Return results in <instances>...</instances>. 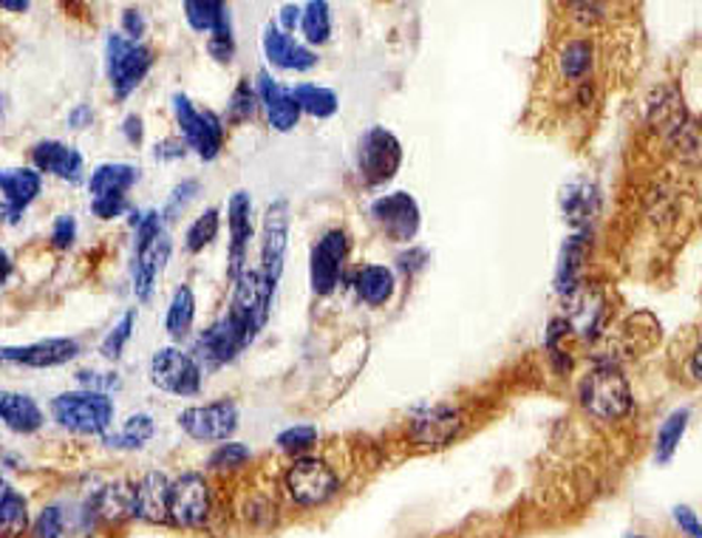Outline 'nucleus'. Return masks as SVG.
I'll use <instances>...</instances> for the list:
<instances>
[{
	"label": "nucleus",
	"instance_id": "obj_1",
	"mask_svg": "<svg viewBox=\"0 0 702 538\" xmlns=\"http://www.w3.org/2000/svg\"><path fill=\"white\" fill-rule=\"evenodd\" d=\"M133 295L136 301L147 304L153 298L159 275L165 273V264L171 258V235L162 227L159 213H136L133 215Z\"/></svg>",
	"mask_w": 702,
	"mask_h": 538
},
{
	"label": "nucleus",
	"instance_id": "obj_2",
	"mask_svg": "<svg viewBox=\"0 0 702 538\" xmlns=\"http://www.w3.org/2000/svg\"><path fill=\"white\" fill-rule=\"evenodd\" d=\"M581 406L596 419L614 423L632 412V386L614 363H598L581 380Z\"/></svg>",
	"mask_w": 702,
	"mask_h": 538
},
{
	"label": "nucleus",
	"instance_id": "obj_3",
	"mask_svg": "<svg viewBox=\"0 0 702 538\" xmlns=\"http://www.w3.org/2000/svg\"><path fill=\"white\" fill-rule=\"evenodd\" d=\"M114 399L96 392H65L51 399V417L80 437H105L114 423Z\"/></svg>",
	"mask_w": 702,
	"mask_h": 538
},
{
	"label": "nucleus",
	"instance_id": "obj_4",
	"mask_svg": "<svg viewBox=\"0 0 702 538\" xmlns=\"http://www.w3.org/2000/svg\"><path fill=\"white\" fill-rule=\"evenodd\" d=\"M233 284L235 290L233 301H230L227 317L247 335V341L253 343L255 337H258V332L266 326V321H269L275 284H269L261 270H244Z\"/></svg>",
	"mask_w": 702,
	"mask_h": 538
},
{
	"label": "nucleus",
	"instance_id": "obj_5",
	"mask_svg": "<svg viewBox=\"0 0 702 538\" xmlns=\"http://www.w3.org/2000/svg\"><path fill=\"white\" fill-rule=\"evenodd\" d=\"M105 65L111 91L116 100H128L133 91L140 89L153 65V51L142 43H133L125 34H108L105 43Z\"/></svg>",
	"mask_w": 702,
	"mask_h": 538
},
{
	"label": "nucleus",
	"instance_id": "obj_6",
	"mask_svg": "<svg viewBox=\"0 0 702 538\" xmlns=\"http://www.w3.org/2000/svg\"><path fill=\"white\" fill-rule=\"evenodd\" d=\"M649 122L663 133L671 145L680 148V156L696 162L700 140H696V122L685 111L683 97L674 89H660L649 102Z\"/></svg>",
	"mask_w": 702,
	"mask_h": 538
},
{
	"label": "nucleus",
	"instance_id": "obj_7",
	"mask_svg": "<svg viewBox=\"0 0 702 538\" xmlns=\"http://www.w3.org/2000/svg\"><path fill=\"white\" fill-rule=\"evenodd\" d=\"M403 168V145L388 128L374 125L360 136L357 145V171L368 187L386 184Z\"/></svg>",
	"mask_w": 702,
	"mask_h": 538
},
{
	"label": "nucleus",
	"instance_id": "obj_8",
	"mask_svg": "<svg viewBox=\"0 0 702 538\" xmlns=\"http://www.w3.org/2000/svg\"><path fill=\"white\" fill-rule=\"evenodd\" d=\"M140 182V168L128 162H105L89 179L91 213L102 222L116 219L128 210V191Z\"/></svg>",
	"mask_w": 702,
	"mask_h": 538
},
{
	"label": "nucleus",
	"instance_id": "obj_9",
	"mask_svg": "<svg viewBox=\"0 0 702 538\" xmlns=\"http://www.w3.org/2000/svg\"><path fill=\"white\" fill-rule=\"evenodd\" d=\"M173 114H176L179 128L184 133V145L193 148L199 153V159L204 162H213L224 148V122L215 111L207 108H196L191 102V97L173 94Z\"/></svg>",
	"mask_w": 702,
	"mask_h": 538
},
{
	"label": "nucleus",
	"instance_id": "obj_10",
	"mask_svg": "<svg viewBox=\"0 0 702 538\" xmlns=\"http://www.w3.org/2000/svg\"><path fill=\"white\" fill-rule=\"evenodd\" d=\"M151 380L176 397H196L202 392V366L193 355L176 346H162L151 357Z\"/></svg>",
	"mask_w": 702,
	"mask_h": 538
},
{
	"label": "nucleus",
	"instance_id": "obj_11",
	"mask_svg": "<svg viewBox=\"0 0 702 538\" xmlns=\"http://www.w3.org/2000/svg\"><path fill=\"white\" fill-rule=\"evenodd\" d=\"M179 425L196 443H230L238 430V406L233 399H215L207 406L184 408L179 414Z\"/></svg>",
	"mask_w": 702,
	"mask_h": 538
},
{
	"label": "nucleus",
	"instance_id": "obj_12",
	"mask_svg": "<svg viewBox=\"0 0 702 538\" xmlns=\"http://www.w3.org/2000/svg\"><path fill=\"white\" fill-rule=\"evenodd\" d=\"M368 213H372L374 224H377L388 238L397 241V244H411V241L417 238L423 213H419V204L411 193L394 191L386 193V196H377L372 202V207H368Z\"/></svg>",
	"mask_w": 702,
	"mask_h": 538
},
{
	"label": "nucleus",
	"instance_id": "obj_13",
	"mask_svg": "<svg viewBox=\"0 0 702 538\" xmlns=\"http://www.w3.org/2000/svg\"><path fill=\"white\" fill-rule=\"evenodd\" d=\"M289 202L275 199L264 213V227H261V273L269 284L278 286L284 275L286 247H289Z\"/></svg>",
	"mask_w": 702,
	"mask_h": 538
},
{
	"label": "nucleus",
	"instance_id": "obj_14",
	"mask_svg": "<svg viewBox=\"0 0 702 538\" xmlns=\"http://www.w3.org/2000/svg\"><path fill=\"white\" fill-rule=\"evenodd\" d=\"M286 490L304 507L323 505L335 496L337 474L317 456H301L286 474Z\"/></svg>",
	"mask_w": 702,
	"mask_h": 538
},
{
	"label": "nucleus",
	"instance_id": "obj_15",
	"mask_svg": "<svg viewBox=\"0 0 702 538\" xmlns=\"http://www.w3.org/2000/svg\"><path fill=\"white\" fill-rule=\"evenodd\" d=\"M348 258V235L343 230L323 233L309 255V281L315 295H332L340 284L343 264Z\"/></svg>",
	"mask_w": 702,
	"mask_h": 538
},
{
	"label": "nucleus",
	"instance_id": "obj_16",
	"mask_svg": "<svg viewBox=\"0 0 702 538\" xmlns=\"http://www.w3.org/2000/svg\"><path fill=\"white\" fill-rule=\"evenodd\" d=\"M210 485L202 474H184L171 481V521L179 527H202L210 516Z\"/></svg>",
	"mask_w": 702,
	"mask_h": 538
},
{
	"label": "nucleus",
	"instance_id": "obj_17",
	"mask_svg": "<svg viewBox=\"0 0 702 538\" xmlns=\"http://www.w3.org/2000/svg\"><path fill=\"white\" fill-rule=\"evenodd\" d=\"M80 355V343L74 337H45L29 346H0V363L26 368L65 366Z\"/></svg>",
	"mask_w": 702,
	"mask_h": 538
},
{
	"label": "nucleus",
	"instance_id": "obj_18",
	"mask_svg": "<svg viewBox=\"0 0 702 538\" xmlns=\"http://www.w3.org/2000/svg\"><path fill=\"white\" fill-rule=\"evenodd\" d=\"M250 346L247 335L230 321L227 315L222 321H215L210 329L202 332V337L196 341V355H199V366L207 368H222L227 363H233L235 357Z\"/></svg>",
	"mask_w": 702,
	"mask_h": 538
},
{
	"label": "nucleus",
	"instance_id": "obj_19",
	"mask_svg": "<svg viewBox=\"0 0 702 538\" xmlns=\"http://www.w3.org/2000/svg\"><path fill=\"white\" fill-rule=\"evenodd\" d=\"M230 224V278H238L247 270V244L253 238V199L247 191H235L227 202Z\"/></svg>",
	"mask_w": 702,
	"mask_h": 538
},
{
	"label": "nucleus",
	"instance_id": "obj_20",
	"mask_svg": "<svg viewBox=\"0 0 702 538\" xmlns=\"http://www.w3.org/2000/svg\"><path fill=\"white\" fill-rule=\"evenodd\" d=\"M462 412L454 406H430L423 414L414 417L411 434L419 445H428V448H442L450 439H456V434L462 430Z\"/></svg>",
	"mask_w": 702,
	"mask_h": 538
},
{
	"label": "nucleus",
	"instance_id": "obj_21",
	"mask_svg": "<svg viewBox=\"0 0 702 538\" xmlns=\"http://www.w3.org/2000/svg\"><path fill=\"white\" fill-rule=\"evenodd\" d=\"M255 94H258L261 105H264L266 111V120H269V125H273L275 131L286 133L298 125L301 108L298 102H295V97H292V89H284L278 80H273L266 71H261L258 91H255Z\"/></svg>",
	"mask_w": 702,
	"mask_h": 538
},
{
	"label": "nucleus",
	"instance_id": "obj_22",
	"mask_svg": "<svg viewBox=\"0 0 702 538\" xmlns=\"http://www.w3.org/2000/svg\"><path fill=\"white\" fill-rule=\"evenodd\" d=\"M264 54L275 69L284 71H309L317 63V54L309 45L298 43V40L281 32L278 26L273 23L264 29Z\"/></svg>",
	"mask_w": 702,
	"mask_h": 538
},
{
	"label": "nucleus",
	"instance_id": "obj_23",
	"mask_svg": "<svg viewBox=\"0 0 702 538\" xmlns=\"http://www.w3.org/2000/svg\"><path fill=\"white\" fill-rule=\"evenodd\" d=\"M32 162L40 173H51V176L65 179V182H80L83 179V153L65 145V142H38L32 148Z\"/></svg>",
	"mask_w": 702,
	"mask_h": 538
},
{
	"label": "nucleus",
	"instance_id": "obj_24",
	"mask_svg": "<svg viewBox=\"0 0 702 538\" xmlns=\"http://www.w3.org/2000/svg\"><path fill=\"white\" fill-rule=\"evenodd\" d=\"M151 525H165L171 521V479L159 470H151L145 479L136 485V514Z\"/></svg>",
	"mask_w": 702,
	"mask_h": 538
},
{
	"label": "nucleus",
	"instance_id": "obj_25",
	"mask_svg": "<svg viewBox=\"0 0 702 538\" xmlns=\"http://www.w3.org/2000/svg\"><path fill=\"white\" fill-rule=\"evenodd\" d=\"M40 187H43V179L32 168L0 171V193L7 199V213L12 215V222H18V215L40 196Z\"/></svg>",
	"mask_w": 702,
	"mask_h": 538
},
{
	"label": "nucleus",
	"instance_id": "obj_26",
	"mask_svg": "<svg viewBox=\"0 0 702 538\" xmlns=\"http://www.w3.org/2000/svg\"><path fill=\"white\" fill-rule=\"evenodd\" d=\"M0 423L14 434H34L43 428V412L29 394L0 392Z\"/></svg>",
	"mask_w": 702,
	"mask_h": 538
},
{
	"label": "nucleus",
	"instance_id": "obj_27",
	"mask_svg": "<svg viewBox=\"0 0 702 538\" xmlns=\"http://www.w3.org/2000/svg\"><path fill=\"white\" fill-rule=\"evenodd\" d=\"M561 207L572 227H578V233H587L589 222L596 219L598 207H601L598 187L589 182H570L561 191Z\"/></svg>",
	"mask_w": 702,
	"mask_h": 538
},
{
	"label": "nucleus",
	"instance_id": "obj_28",
	"mask_svg": "<svg viewBox=\"0 0 702 538\" xmlns=\"http://www.w3.org/2000/svg\"><path fill=\"white\" fill-rule=\"evenodd\" d=\"M583 261H587V233H572L563 241L561 258L556 266V290L561 295H576L583 275Z\"/></svg>",
	"mask_w": 702,
	"mask_h": 538
},
{
	"label": "nucleus",
	"instance_id": "obj_29",
	"mask_svg": "<svg viewBox=\"0 0 702 538\" xmlns=\"http://www.w3.org/2000/svg\"><path fill=\"white\" fill-rule=\"evenodd\" d=\"M394 286H397L394 273L383 264L363 266L355 278L357 298H360L363 304H368V306H386L388 301L394 298Z\"/></svg>",
	"mask_w": 702,
	"mask_h": 538
},
{
	"label": "nucleus",
	"instance_id": "obj_30",
	"mask_svg": "<svg viewBox=\"0 0 702 538\" xmlns=\"http://www.w3.org/2000/svg\"><path fill=\"white\" fill-rule=\"evenodd\" d=\"M94 514L105 521L131 519L136 514V485L131 481H114L94 499Z\"/></svg>",
	"mask_w": 702,
	"mask_h": 538
},
{
	"label": "nucleus",
	"instance_id": "obj_31",
	"mask_svg": "<svg viewBox=\"0 0 702 538\" xmlns=\"http://www.w3.org/2000/svg\"><path fill=\"white\" fill-rule=\"evenodd\" d=\"M184 18H187V23H191L196 32L215 34L233 29V26H230V9L222 0H187V3H184Z\"/></svg>",
	"mask_w": 702,
	"mask_h": 538
},
{
	"label": "nucleus",
	"instance_id": "obj_32",
	"mask_svg": "<svg viewBox=\"0 0 702 538\" xmlns=\"http://www.w3.org/2000/svg\"><path fill=\"white\" fill-rule=\"evenodd\" d=\"M689 406L674 408V412L663 419V425H660L658 430V445H654V459H658V465H669L671 459H674V454H678L680 443H683L685 437V430H689Z\"/></svg>",
	"mask_w": 702,
	"mask_h": 538
},
{
	"label": "nucleus",
	"instance_id": "obj_33",
	"mask_svg": "<svg viewBox=\"0 0 702 538\" xmlns=\"http://www.w3.org/2000/svg\"><path fill=\"white\" fill-rule=\"evenodd\" d=\"M193 321H196V295L187 284L179 286L173 292L171 306H167V315H165V329L173 341H184V337L191 335L193 329Z\"/></svg>",
	"mask_w": 702,
	"mask_h": 538
},
{
	"label": "nucleus",
	"instance_id": "obj_34",
	"mask_svg": "<svg viewBox=\"0 0 702 538\" xmlns=\"http://www.w3.org/2000/svg\"><path fill=\"white\" fill-rule=\"evenodd\" d=\"M292 97L298 102L301 114H309L315 120H329V116L337 114V108H340L337 94L332 89H326V85L301 83L292 89Z\"/></svg>",
	"mask_w": 702,
	"mask_h": 538
},
{
	"label": "nucleus",
	"instance_id": "obj_35",
	"mask_svg": "<svg viewBox=\"0 0 702 538\" xmlns=\"http://www.w3.org/2000/svg\"><path fill=\"white\" fill-rule=\"evenodd\" d=\"M153 419L147 414H131V417L122 423V428L116 434H105L102 443L108 448H120V450H140L147 439L153 437Z\"/></svg>",
	"mask_w": 702,
	"mask_h": 538
},
{
	"label": "nucleus",
	"instance_id": "obj_36",
	"mask_svg": "<svg viewBox=\"0 0 702 538\" xmlns=\"http://www.w3.org/2000/svg\"><path fill=\"white\" fill-rule=\"evenodd\" d=\"M301 29H304L306 43L323 45L332 38V9L326 0H312L301 12Z\"/></svg>",
	"mask_w": 702,
	"mask_h": 538
},
{
	"label": "nucleus",
	"instance_id": "obj_37",
	"mask_svg": "<svg viewBox=\"0 0 702 538\" xmlns=\"http://www.w3.org/2000/svg\"><path fill=\"white\" fill-rule=\"evenodd\" d=\"M603 317V298L598 292H581L572 298V326L583 337H596Z\"/></svg>",
	"mask_w": 702,
	"mask_h": 538
},
{
	"label": "nucleus",
	"instance_id": "obj_38",
	"mask_svg": "<svg viewBox=\"0 0 702 538\" xmlns=\"http://www.w3.org/2000/svg\"><path fill=\"white\" fill-rule=\"evenodd\" d=\"M218 224H222L218 210L215 207L204 210L196 222L191 224L187 235H184V247H187V253H202L204 247H210V244L215 241V235H218Z\"/></svg>",
	"mask_w": 702,
	"mask_h": 538
},
{
	"label": "nucleus",
	"instance_id": "obj_39",
	"mask_svg": "<svg viewBox=\"0 0 702 538\" xmlns=\"http://www.w3.org/2000/svg\"><path fill=\"white\" fill-rule=\"evenodd\" d=\"M29 527V505H26L23 496L12 488V494L7 496L3 507H0V536L14 538Z\"/></svg>",
	"mask_w": 702,
	"mask_h": 538
},
{
	"label": "nucleus",
	"instance_id": "obj_40",
	"mask_svg": "<svg viewBox=\"0 0 702 538\" xmlns=\"http://www.w3.org/2000/svg\"><path fill=\"white\" fill-rule=\"evenodd\" d=\"M592 69V43L589 40H572L561 51V74L567 80H581Z\"/></svg>",
	"mask_w": 702,
	"mask_h": 538
},
{
	"label": "nucleus",
	"instance_id": "obj_41",
	"mask_svg": "<svg viewBox=\"0 0 702 538\" xmlns=\"http://www.w3.org/2000/svg\"><path fill=\"white\" fill-rule=\"evenodd\" d=\"M133 326H136V309H128L125 315L120 317V323H116L114 329L102 337L100 355L105 357V361H120L122 352H125V346H128V341H131V335H133Z\"/></svg>",
	"mask_w": 702,
	"mask_h": 538
},
{
	"label": "nucleus",
	"instance_id": "obj_42",
	"mask_svg": "<svg viewBox=\"0 0 702 538\" xmlns=\"http://www.w3.org/2000/svg\"><path fill=\"white\" fill-rule=\"evenodd\" d=\"M255 102H258V94L253 91V85L247 80H241L238 89L233 91L227 102V122L230 125H238V122L253 120L255 114Z\"/></svg>",
	"mask_w": 702,
	"mask_h": 538
},
{
	"label": "nucleus",
	"instance_id": "obj_43",
	"mask_svg": "<svg viewBox=\"0 0 702 538\" xmlns=\"http://www.w3.org/2000/svg\"><path fill=\"white\" fill-rule=\"evenodd\" d=\"M317 428L315 425H292V428L281 430L278 445L286 454H306L315 445Z\"/></svg>",
	"mask_w": 702,
	"mask_h": 538
},
{
	"label": "nucleus",
	"instance_id": "obj_44",
	"mask_svg": "<svg viewBox=\"0 0 702 538\" xmlns=\"http://www.w3.org/2000/svg\"><path fill=\"white\" fill-rule=\"evenodd\" d=\"M250 448L247 445H241V443H224L218 445V448L210 454L207 465L215 470H233V468H241V465L247 463L250 459Z\"/></svg>",
	"mask_w": 702,
	"mask_h": 538
},
{
	"label": "nucleus",
	"instance_id": "obj_45",
	"mask_svg": "<svg viewBox=\"0 0 702 538\" xmlns=\"http://www.w3.org/2000/svg\"><path fill=\"white\" fill-rule=\"evenodd\" d=\"M199 191H202V184H199L196 179H184L182 184H176L171 193V199H167L165 210H162V219L173 222L176 215H182L184 210H187V204H191L193 199L199 196Z\"/></svg>",
	"mask_w": 702,
	"mask_h": 538
},
{
	"label": "nucleus",
	"instance_id": "obj_46",
	"mask_svg": "<svg viewBox=\"0 0 702 538\" xmlns=\"http://www.w3.org/2000/svg\"><path fill=\"white\" fill-rule=\"evenodd\" d=\"M65 519L60 507H45L40 519L34 521V538H63Z\"/></svg>",
	"mask_w": 702,
	"mask_h": 538
},
{
	"label": "nucleus",
	"instance_id": "obj_47",
	"mask_svg": "<svg viewBox=\"0 0 702 538\" xmlns=\"http://www.w3.org/2000/svg\"><path fill=\"white\" fill-rule=\"evenodd\" d=\"M207 51L210 58L218 60V63H230L235 54V38H233V29L227 32H215L207 38Z\"/></svg>",
	"mask_w": 702,
	"mask_h": 538
},
{
	"label": "nucleus",
	"instance_id": "obj_48",
	"mask_svg": "<svg viewBox=\"0 0 702 538\" xmlns=\"http://www.w3.org/2000/svg\"><path fill=\"white\" fill-rule=\"evenodd\" d=\"M51 241L58 250H69L77 241V219L74 215H58L51 227Z\"/></svg>",
	"mask_w": 702,
	"mask_h": 538
},
{
	"label": "nucleus",
	"instance_id": "obj_49",
	"mask_svg": "<svg viewBox=\"0 0 702 538\" xmlns=\"http://www.w3.org/2000/svg\"><path fill=\"white\" fill-rule=\"evenodd\" d=\"M77 380L83 383L85 392H96V394H108L111 388H120V380L116 374H102V372H80Z\"/></svg>",
	"mask_w": 702,
	"mask_h": 538
},
{
	"label": "nucleus",
	"instance_id": "obj_50",
	"mask_svg": "<svg viewBox=\"0 0 702 538\" xmlns=\"http://www.w3.org/2000/svg\"><path fill=\"white\" fill-rule=\"evenodd\" d=\"M674 521H678L680 530H683L689 538H702L700 519H696V514H694V510H691L689 505L674 507Z\"/></svg>",
	"mask_w": 702,
	"mask_h": 538
},
{
	"label": "nucleus",
	"instance_id": "obj_51",
	"mask_svg": "<svg viewBox=\"0 0 702 538\" xmlns=\"http://www.w3.org/2000/svg\"><path fill=\"white\" fill-rule=\"evenodd\" d=\"M122 32H125L128 40L140 43V38L145 34V18H142L140 9H125V14H122Z\"/></svg>",
	"mask_w": 702,
	"mask_h": 538
},
{
	"label": "nucleus",
	"instance_id": "obj_52",
	"mask_svg": "<svg viewBox=\"0 0 702 538\" xmlns=\"http://www.w3.org/2000/svg\"><path fill=\"white\" fill-rule=\"evenodd\" d=\"M122 133L131 145H142V136H145V128H142V116L131 114L125 122H122Z\"/></svg>",
	"mask_w": 702,
	"mask_h": 538
},
{
	"label": "nucleus",
	"instance_id": "obj_53",
	"mask_svg": "<svg viewBox=\"0 0 702 538\" xmlns=\"http://www.w3.org/2000/svg\"><path fill=\"white\" fill-rule=\"evenodd\" d=\"M182 156H184V142L165 140L156 145V159H182Z\"/></svg>",
	"mask_w": 702,
	"mask_h": 538
},
{
	"label": "nucleus",
	"instance_id": "obj_54",
	"mask_svg": "<svg viewBox=\"0 0 702 538\" xmlns=\"http://www.w3.org/2000/svg\"><path fill=\"white\" fill-rule=\"evenodd\" d=\"M301 12H304V9L295 7V3H286V7L281 9V23H284L286 32H292V29L301 23Z\"/></svg>",
	"mask_w": 702,
	"mask_h": 538
},
{
	"label": "nucleus",
	"instance_id": "obj_55",
	"mask_svg": "<svg viewBox=\"0 0 702 538\" xmlns=\"http://www.w3.org/2000/svg\"><path fill=\"white\" fill-rule=\"evenodd\" d=\"M89 122H91V111L85 105H77L74 111H71V116H69L71 128H83V125H89Z\"/></svg>",
	"mask_w": 702,
	"mask_h": 538
},
{
	"label": "nucleus",
	"instance_id": "obj_56",
	"mask_svg": "<svg viewBox=\"0 0 702 538\" xmlns=\"http://www.w3.org/2000/svg\"><path fill=\"white\" fill-rule=\"evenodd\" d=\"M9 275H12V258L7 255V250L0 247V286L7 284Z\"/></svg>",
	"mask_w": 702,
	"mask_h": 538
},
{
	"label": "nucleus",
	"instance_id": "obj_57",
	"mask_svg": "<svg viewBox=\"0 0 702 538\" xmlns=\"http://www.w3.org/2000/svg\"><path fill=\"white\" fill-rule=\"evenodd\" d=\"M0 9H9V12H26L29 3H26V0H0Z\"/></svg>",
	"mask_w": 702,
	"mask_h": 538
},
{
	"label": "nucleus",
	"instance_id": "obj_58",
	"mask_svg": "<svg viewBox=\"0 0 702 538\" xmlns=\"http://www.w3.org/2000/svg\"><path fill=\"white\" fill-rule=\"evenodd\" d=\"M691 374H694V380H700V348H694V355H691Z\"/></svg>",
	"mask_w": 702,
	"mask_h": 538
},
{
	"label": "nucleus",
	"instance_id": "obj_59",
	"mask_svg": "<svg viewBox=\"0 0 702 538\" xmlns=\"http://www.w3.org/2000/svg\"><path fill=\"white\" fill-rule=\"evenodd\" d=\"M9 494H12V485H9V481L0 479V507H3V501H7Z\"/></svg>",
	"mask_w": 702,
	"mask_h": 538
}]
</instances>
